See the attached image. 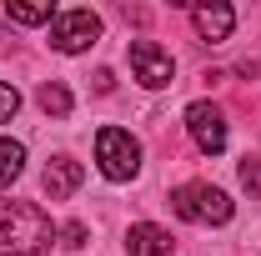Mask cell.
<instances>
[{"mask_svg":"<svg viewBox=\"0 0 261 256\" xmlns=\"http://www.w3.org/2000/svg\"><path fill=\"white\" fill-rule=\"evenodd\" d=\"M50 236H56V226L35 201H0V246L25 256V251H45Z\"/></svg>","mask_w":261,"mask_h":256,"instance_id":"obj_1","label":"cell"},{"mask_svg":"<svg viewBox=\"0 0 261 256\" xmlns=\"http://www.w3.org/2000/svg\"><path fill=\"white\" fill-rule=\"evenodd\" d=\"M171 211L181 221H196V226H226L231 221V196L211 181H186L171 191Z\"/></svg>","mask_w":261,"mask_h":256,"instance_id":"obj_2","label":"cell"},{"mask_svg":"<svg viewBox=\"0 0 261 256\" xmlns=\"http://www.w3.org/2000/svg\"><path fill=\"white\" fill-rule=\"evenodd\" d=\"M96 161L111 181H130L141 171V141L121 126H106V131H96Z\"/></svg>","mask_w":261,"mask_h":256,"instance_id":"obj_3","label":"cell"},{"mask_svg":"<svg viewBox=\"0 0 261 256\" xmlns=\"http://www.w3.org/2000/svg\"><path fill=\"white\" fill-rule=\"evenodd\" d=\"M100 40V20L91 10H61L56 20H50V45L61 50V56H75V50H86V45H96Z\"/></svg>","mask_w":261,"mask_h":256,"instance_id":"obj_4","label":"cell"},{"mask_svg":"<svg viewBox=\"0 0 261 256\" xmlns=\"http://www.w3.org/2000/svg\"><path fill=\"white\" fill-rule=\"evenodd\" d=\"M186 131H191V141L206 156H221V151H226V116H221V106L191 100V106H186Z\"/></svg>","mask_w":261,"mask_h":256,"instance_id":"obj_5","label":"cell"},{"mask_svg":"<svg viewBox=\"0 0 261 256\" xmlns=\"http://www.w3.org/2000/svg\"><path fill=\"white\" fill-rule=\"evenodd\" d=\"M130 70H136V81L146 91H161V86H171V75H176V61H171V50H161L156 40H130Z\"/></svg>","mask_w":261,"mask_h":256,"instance_id":"obj_6","label":"cell"},{"mask_svg":"<svg viewBox=\"0 0 261 256\" xmlns=\"http://www.w3.org/2000/svg\"><path fill=\"white\" fill-rule=\"evenodd\" d=\"M126 251L130 256H176V241H171V231H161L156 221H136L126 231Z\"/></svg>","mask_w":261,"mask_h":256,"instance_id":"obj_7","label":"cell"},{"mask_svg":"<svg viewBox=\"0 0 261 256\" xmlns=\"http://www.w3.org/2000/svg\"><path fill=\"white\" fill-rule=\"evenodd\" d=\"M81 161H70V156H56V161H45V176H40V186H45V196L50 201H65V196L81 186Z\"/></svg>","mask_w":261,"mask_h":256,"instance_id":"obj_8","label":"cell"},{"mask_svg":"<svg viewBox=\"0 0 261 256\" xmlns=\"http://www.w3.org/2000/svg\"><path fill=\"white\" fill-rule=\"evenodd\" d=\"M191 20H196V35H201V40H226L231 25H236V10L216 0V5H196Z\"/></svg>","mask_w":261,"mask_h":256,"instance_id":"obj_9","label":"cell"},{"mask_svg":"<svg viewBox=\"0 0 261 256\" xmlns=\"http://www.w3.org/2000/svg\"><path fill=\"white\" fill-rule=\"evenodd\" d=\"M25 171V146L20 141H0V191H10Z\"/></svg>","mask_w":261,"mask_h":256,"instance_id":"obj_10","label":"cell"},{"mask_svg":"<svg viewBox=\"0 0 261 256\" xmlns=\"http://www.w3.org/2000/svg\"><path fill=\"white\" fill-rule=\"evenodd\" d=\"M35 106H40L45 116H70V91H65L61 81H45V86L35 91Z\"/></svg>","mask_w":261,"mask_h":256,"instance_id":"obj_11","label":"cell"},{"mask_svg":"<svg viewBox=\"0 0 261 256\" xmlns=\"http://www.w3.org/2000/svg\"><path fill=\"white\" fill-rule=\"evenodd\" d=\"M5 15H10L15 25H45V20H56L50 5H25V0H5Z\"/></svg>","mask_w":261,"mask_h":256,"instance_id":"obj_12","label":"cell"},{"mask_svg":"<svg viewBox=\"0 0 261 256\" xmlns=\"http://www.w3.org/2000/svg\"><path fill=\"white\" fill-rule=\"evenodd\" d=\"M241 186L261 201V156H246V161H241Z\"/></svg>","mask_w":261,"mask_h":256,"instance_id":"obj_13","label":"cell"},{"mask_svg":"<svg viewBox=\"0 0 261 256\" xmlns=\"http://www.w3.org/2000/svg\"><path fill=\"white\" fill-rule=\"evenodd\" d=\"M15 111H20V91H15L10 81H0V121H10Z\"/></svg>","mask_w":261,"mask_h":256,"instance_id":"obj_14","label":"cell"},{"mask_svg":"<svg viewBox=\"0 0 261 256\" xmlns=\"http://www.w3.org/2000/svg\"><path fill=\"white\" fill-rule=\"evenodd\" d=\"M61 236H65V246H86V226H81V221H70Z\"/></svg>","mask_w":261,"mask_h":256,"instance_id":"obj_15","label":"cell"},{"mask_svg":"<svg viewBox=\"0 0 261 256\" xmlns=\"http://www.w3.org/2000/svg\"><path fill=\"white\" fill-rule=\"evenodd\" d=\"M0 256H20V251H0Z\"/></svg>","mask_w":261,"mask_h":256,"instance_id":"obj_16","label":"cell"}]
</instances>
